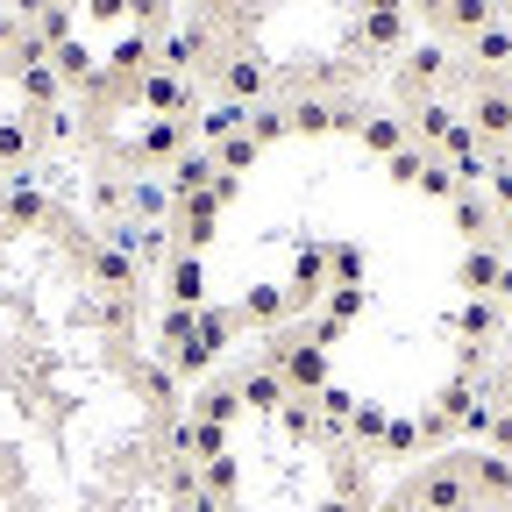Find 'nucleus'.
<instances>
[{
    "label": "nucleus",
    "instance_id": "f257e3e1",
    "mask_svg": "<svg viewBox=\"0 0 512 512\" xmlns=\"http://www.w3.org/2000/svg\"><path fill=\"white\" fill-rule=\"evenodd\" d=\"M463 50H470L477 64H512V22H491V29H477Z\"/></svg>",
    "mask_w": 512,
    "mask_h": 512
}]
</instances>
